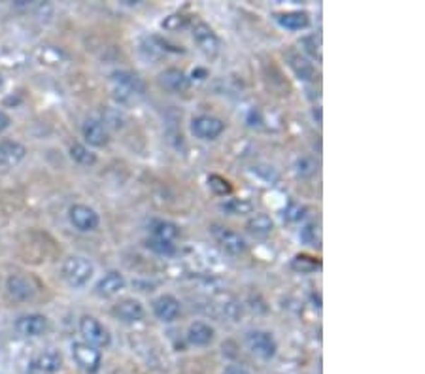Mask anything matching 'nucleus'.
Here are the masks:
<instances>
[{"label":"nucleus","mask_w":425,"mask_h":374,"mask_svg":"<svg viewBox=\"0 0 425 374\" xmlns=\"http://www.w3.org/2000/svg\"><path fill=\"white\" fill-rule=\"evenodd\" d=\"M153 314L159 322L173 323L180 316V300L173 295H161L153 300Z\"/></svg>","instance_id":"nucleus-13"},{"label":"nucleus","mask_w":425,"mask_h":374,"mask_svg":"<svg viewBox=\"0 0 425 374\" xmlns=\"http://www.w3.org/2000/svg\"><path fill=\"white\" fill-rule=\"evenodd\" d=\"M110 81H112V89H114L115 98L120 100H136L138 97L144 95V83L138 80V76L127 72V70H115L110 76Z\"/></svg>","instance_id":"nucleus-1"},{"label":"nucleus","mask_w":425,"mask_h":374,"mask_svg":"<svg viewBox=\"0 0 425 374\" xmlns=\"http://www.w3.org/2000/svg\"><path fill=\"white\" fill-rule=\"evenodd\" d=\"M80 331L87 344L95 346V348H106L110 344V331L104 327L103 323L98 322L97 317L83 316L80 320Z\"/></svg>","instance_id":"nucleus-4"},{"label":"nucleus","mask_w":425,"mask_h":374,"mask_svg":"<svg viewBox=\"0 0 425 374\" xmlns=\"http://www.w3.org/2000/svg\"><path fill=\"white\" fill-rule=\"evenodd\" d=\"M25 156H27L25 146H21L19 142H12V140H0V170L18 167L25 159Z\"/></svg>","instance_id":"nucleus-12"},{"label":"nucleus","mask_w":425,"mask_h":374,"mask_svg":"<svg viewBox=\"0 0 425 374\" xmlns=\"http://www.w3.org/2000/svg\"><path fill=\"white\" fill-rule=\"evenodd\" d=\"M70 157H72L76 163H80V165H86V167H89V165H95V163H97V156H95L93 151L87 150L86 146H81V144L70 146Z\"/></svg>","instance_id":"nucleus-24"},{"label":"nucleus","mask_w":425,"mask_h":374,"mask_svg":"<svg viewBox=\"0 0 425 374\" xmlns=\"http://www.w3.org/2000/svg\"><path fill=\"white\" fill-rule=\"evenodd\" d=\"M69 218L76 229L81 230V233L95 230L98 227V223H100L98 214L95 212L93 208L86 206V204H74V206H70Z\"/></svg>","instance_id":"nucleus-8"},{"label":"nucleus","mask_w":425,"mask_h":374,"mask_svg":"<svg viewBox=\"0 0 425 374\" xmlns=\"http://www.w3.org/2000/svg\"><path fill=\"white\" fill-rule=\"evenodd\" d=\"M246 342L253 356L261 357V359L274 357L276 350H278L274 337L270 333H267V331H250V333L246 334Z\"/></svg>","instance_id":"nucleus-6"},{"label":"nucleus","mask_w":425,"mask_h":374,"mask_svg":"<svg viewBox=\"0 0 425 374\" xmlns=\"http://www.w3.org/2000/svg\"><path fill=\"white\" fill-rule=\"evenodd\" d=\"M112 314H114V316L123 323H138V322H142V320H144L146 310H144V306H142V303H140V300L123 299L114 306Z\"/></svg>","instance_id":"nucleus-11"},{"label":"nucleus","mask_w":425,"mask_h":374,"mask_svg":"<svg viewBox=\"0 0 425 374\" xmlns=\"http://www.w3.org/2000/svg\"><path fill=\"white\" fill-rule=\"evenodd\" d=\"M303 46H306L305 49L310 53L312 57L318 59V61L322 59V49H320V47H322V42H320V36H308V38L303 40Z\"/></svg>","instance_id":"nucleus-32"},{"label":"nucleus","mask_w":425,"mask_h":374,"mask_svg":"<svg viewBox=\"0 0 425 374\" xmlns=\"http://www.w3.org/2000/svg\"><path fill=\"white\" fill-rule=\"evenodd\" d=\"M208 187L216 193V195H229L233 191V185H231L229 180H225L223 176L219 174H210L208 176Z\"/></svg>","instance_id":"nucleus-25"},{"label":"nucleus","mask_w":425,"mask_h":374,"mask_svg":"<svg viewBox=\"0 0 425 374\" xmlns=\"http://www.w3.org/2000/svg\"><path fill=\"white\" fill-rule=\"evenodd\" d=\"M81 133H83V139L89 146L103 148V146L108 144V129L104 127L98 119H87L81 127Z\"/></svg>","instance_id":"nucleus-16"},{"label":"nucleus","mask_w":425,"mask_h":374,"mask_svg":"<svg viewBox=\"0 0 425 374\" xmlns=\"http://www.w3.org/2000/svg\"><path fill=\"white\" fill-rule=\"evenodd\" d=\"M10 123H12L10 115H8L6 112H2V110H0V133H2V131H6V129L10 127Z\"/></svg>","instance_id":"nucleus-33"},{"label":"nucleus","mask_w":425,"mask_h":374,"mask_svg":"<svg viewBox=\"0 0 425 374\" xmlns=\"http://www.w3.org/2000/svg\"><path fill=\"white\" fill-rule=\"evenodd\" d=\"M212 236L216 238V242H218L219 246L223 247L225 252L231 255H240L246 252V240L242 238L238 233H235L233 229H229V227H221V225H212Z\"/></svg>","instance_id":"nucleus-5"},{"label":"nucleus","mask_w":425,"mask_h":374,"mask_svg":"<svg viewBox=\"0 0 425 374\" xmlns=\"http://www.w3.org/2000/svg\"><path fill=\"white\" fill-rule=\"evenodd\" d=\"M225 374H250L244 367H238V365H231V367L225 368Z\"/></svg>","instance_id":"nucleus-34"},{"label":"nucleus","mask_w":425,"mask_h":374,"mask_svg":"<svg viewBox=\"0 0 425 374\" xmlns=\"http://www.w3.org/2000/svg\"><path fill=\"white\" fill-rule=\"evenodd\" d=\"M161 83L174 93H185L190 91L191 87L190 78L178 69L165 70V72L161 74Z\"/></svg>","instance_id":"nucleus-17"},{"label":"nucleus","mask_w":425,"mask_h":374,"mask_svg":"<svg viewBox=\"0 0 425 374\" xmlns=\"http://www.w3.org/2000/svg\"><path fill=\"white\" fill-rule=\"evenodd\" d=\"M123 288H125L123 274L117 271H110L98 280L95 291H97L98 297H106L108 299V297H115L120 291H123Z\"/></svg>","instance_id":"nucleus-15"},{"label":"nucleus","mask_w":425,"mask_h":374,"mask_svg":"<svg viewBox=\"0 0 425 374\" xmlns=\"http://www.w3.org/2000/svg\"><path fill=\"white\" fill-rule=\"evenodd\" d=\"M150 230L151 235H153V238L167 242H174L180 235L178 225L165 221V219H153V221H150Z\"/></svg>","instance_id":"nucleus-20"},{"label":"nucleus","mask_w":425,"mask_h":374,"mask_svg":"<svg viewBox=\"0 0 425 374\" xmlns=\"http://www.w3.org/2000/svg\"><path fill=\"white\" fill-rule=\"evenodd\" d=\"M8 291H10V295H12L13 299H19V300L30 299V297L35 295V289H33L30 282L23 276L10 278V280H8Z\"/></svg>","instance_id":"nucleus-22"},{"label":"nucleus","mask_w":425,"mask_h":374,"mask_svg":"<svg viewBox=\"0 0 425 374\" xmlns=\"http://www.w3.org/2000/svg\"><path fill=\"white\" fill-rule=\"evenodd\" d=\"M305 216L306 208L303 206V204H299V202H289L288 208L284 210V219L289 221V223H297V221H301Z\"/></svg>","instance_id":"nucleus-30"},{"label":"nucleus","mask_w":425,"mask_h":374,"mask_svg":"<svg viewBox=\"0 0 425 374\" xmlns=\"http://www.w3.org/2000/svg\"><path fill=\"white\" fill-rule=\"evenodd\" d=\"M295 173L299 174L301 178H312L318 173V165L310 157H301L299 161L295 163Z\"/></svg>","instance_id":"nucleus-27"},{"label":"nucleus","mask_w":425,"mask_h":374,"mask_svg":"<svg viewBox=\"0 0 425 374\" xmlns=\"http://www.w3.org/2000/svg\"><path fill=\"white\" fill-rule=\"evenodd\" d=\"M16 329L21 337H29V339H35V337H40L44 334V331L47 329V317L42 316V314H29V316H21L16 322Z\"/></svg>","instance_id":"nucleus-14"},{"label":"nucleus","mask_w":425,"mask_h":374,"mask_svg":"<svg viewBox=\"0 0 425 374\" xmlns=\"http://www.w3.org/2000/svg\"><path fill=\"white\" fill-rule=\"evenodd\" d=\"M0 86H2V76H0Z\"/></svg>","instance_id":"nucleus-35"},{"label":"nucleus","mask_w":425,"mask_h":374,"mask_svg":"<svg viewBox=\"0 0 425 374\" xmlns=\"http://www.w3.org/2000/svg\"><path fill=\"white\" fill-rule=\"evenodd\" d=\"M72 356H74L76 363L80 365L86 373L95 374L100 368V351L95 346L87 344V342H76L72 346Z\"/></svg>","instance_id":"nucleus-7"},{"label":"nucleus","mask_w":425,"mask_h":374,"mask_svg":"<svg viewBox=\"0 0 425 374\" xmlns=\"http://www.w3.org/2000/svg\"><path fill=\"white\" fill-rule=\"evenodd\" d=\"M146 247L151 250L153 254L157 255H173L176 252V246H174V242H167V240H159V238H150V240L146 242Z\"/></svg>","instance_id":"nucleus-26"},{"label":"nucleus","mask_w":425,"mask_h":374,"mask_svg":"<svg viewBox=\"0 0 425 374\" xmlns=\"http://www.w3.org/2000/svg\"><path fill=\"white\" fill-rule=\"evenodd\" d=\"M95 274V267L89 259L72 255L63 263V278L72 286V288H83L89 284V280Z\"/></svg>","instance_id":"nucleus-2"},{"label":"nucleus","mask_w":425,"mask_h":374,"mask_svg":"<svg viewBox=\"0 0 425 374\" xmlns=\"http://www.w3.org/2000/svg\"><path fill=\"white\" fill-rule=\"evenodd\" d=\"M276 21L289 30H301L306 29L310 25V18L306 12H281L276 13Z\"/></svg>","instance_id":"nucleus-19"},{"label":"nucleus","mask_w":425,"mask_h":374,"mask_svg":"<svg viewBox=\"0 0 425 374\" xmlns=\"http://www.w3.org/2000/svg\"><path fill=\"white\" fill-rule=\"evenodd\" d=\"M221 210L231 216H244L253 210V204L248 199H229L221 204Z\"/></svg>","instance_id":"nucleus-23"},{"label":"nucleus","mask_w":425,"mask_h":374,"mask_svg":"<svg viewBox=\"0 0 425 374\" xmlns=\"http://www.w3.org/2000/svg\"><path fill=\"white\" fill-rule=\"evenodd\" d=\"M63 357L55 350H46L29 363V374H55L61 368Z\"/></svg>","instance_id":"nucleus-10"},{"label":"nucleus","mask_w":425,"mask_h":374,"mask_svg":"<svg viewBox=\"0 0 425 374\" xmlns=\"http://www.w3.org/2000/svg\"><path fill=\"white\" fill-rule=\"evenodd\" d=\"M191 133L199 140H216L225 131V123L214 115H197L191 119Z\"/></svg>","instance_id":"nucleus-3"},{"label":"nucleus","mask_w":425,"mask_h":374,"mask_svg":"<svg viewBox=\"0 0 425 374\" xmlns=\"http://www.w3.org/2000/svg\"><path fill=\"white\" fill-rule=\"evenodd\" d=\"M193 40L199 47H201L202 53L206 55H218L219 52V38L218 35L214 33V29L210 25H206L204 21H197L195 27H193Z\"/></svg>","instance_id":"nucleus-9"},{"label":"nucleus","mask_w":425,"mask_h":374,"mask_svg":"<svg viewBox=\"0 0 425 374\" xmlns=\"http://www.w3.org/2000/svg\"><path fill=\"white\" fill-rule=\"evenodd\" d=\"M291 61H293V69L295 72L301 76V80H314V69H312L310 64L306 63L305 59L301 57H291Z\"/></svg>","instance_id":"nucleus-31"},{"label":"nucleus","mask_w":425,"mask_h":374,"mask_svg":"<svg viewBox=\"0 0 425 374\" xmlns=\"http://www.w3.org/2000/svg\"><path fill=\"white\" fill-rule=\"evenodd\" d=\"M214 337H216L214 327H210L204 322L191 323L190 329H187V340L193 346H208L214 340Z\"/></svg>","instance_id":"nucleus-18"},{"label":"nucleus","mask_w":425,"mask_h":374,"mask_svg":"<svg viewBox=\"0 0 425 374\" xmlns=\"http://www.w3.org/2000/svg\"><path fill=\"white\" fill-rule=\"evenodd\" d=\"M246 229L253 236H269L274 230V221L267 214H255L253 218L248 219Z\"/></svg>","instance_id":"nucleus-21"},{"label":"nucleus","mask_w":425,"mask_h":374,"mask_svg":"<svg viewBox=\"0 0 425 374\" xmlns=\"http://www.w3.org/2000/svg\"><path fill=\"white\" fill-rule=\"evenodd\" d=\"M301 240L308 244V246H320L322 235H320V227L316 223H308L305 229L301 230Z\"/></svg>","instance_id":"nucleus-28"},{"label":"nucleus","mask_w":425,"mask_h":374,"mask_svg":"<svg viewBox=\"0 0 425 374\" xmlns=\"http://www.w3.org/2000/svg\"><path fill=\"white\" fill-rule=\"evenodd\" d=\"M291 267H293V271L312 272L314 269L320 267V261L314 259V257H308V255H295V259H293V263H291Z\"/></svg>","instance_id":"nucleus-29"}]
</instances>
